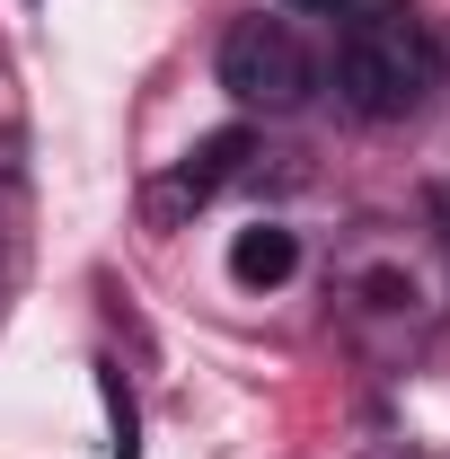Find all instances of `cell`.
Segmentation results:
<instances>
[{"label":"cell","mask_w":450,"mask_h":459,"mask_svg":"<svg viewBox=\"0 0 450 459\" xmlns=\"http://www.w3.org/2000/svg\"><path fill=\"white\" fill-rule=\"evenodd\" d=\"M309 9H327V27H336L327 71L362 124H397L442 89V45L415 18V0H309Z\"/></svg>","instance_id":"obj_1"},{"label":"cell","mask_w":450,"mask_h":459,"mask_svg":"<svg viewBox=\"0 0 450 459\" xmlns=\"http://www.w3.org/2000/svg\"><path fill=\"white\" fill-rule=\"evenodd\" d=\"M221 89L247 115H300L327 89V54H318L291 18L247 9V18H229V36H221Z\"/></svg>","instance_id":"obj_2"},{"label":"cell","mask_w":450,"mask_h":459,"mask_svg":"<svg viewBox=\"0 0 450 459\" xmlns=\"http://www.w3.org/2000/svg\"><path fill=\"white\" fill-rule=\"evenodd\" d=\"M336 300H344L353 327H397V336H415V327H433V309H442V274L415 265L389 238H362L336 265Z\"/></svg>","instance_id":"obj_3"},{"label":"cell","mask_w":450,"mask_h":459,"mask_svg":"<svg viewBox=\"0 0 450 459\" xmlns=\"http://www.w3.org/2000/svg\"><path fill=\"white\" fill-rule=\"evenodd\" d=\"M291 265H300V238L274 230V221H256V230H238V238H229V283H238V291L291 283Z\"/></svg>","instance_id":"obj_4"},{"label":"cell","mask_w":450,"mask_h":459,"mask_svg":"<svg viewBox=\"0 0 450 459\" xmlns=\"http://www.w3.org/2000/svg\"><path fill=\"white\" fill-rule=\"evenodd\" d=\"M433 247H442V274H450V186L433 195Z\"/></svg>","instance_id":"obj_5"}]
</instances>
